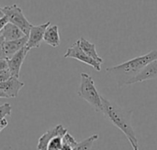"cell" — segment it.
Instances as JSON below:
<instances>
[{
  "mask_svg": "<svg viewBox=\"0 0 157 150\" xmlns=\"http://www.w3.org/2000/svg\"><path fill=\"white\" fill-rule=\"evenodd\" d=\"M156 59L157 49H155L119 65L109 67L106 69V71L114 77L119 88H122L128 85L132 78L137 76L150 62Z\"/></svg>",
  "mask_w": 157,
  "mask_h": 150,
  "instance_id": "obj_2",
  "label": "cell"
},
{
  "mask_svg": "<svg viewBox=\"0 0 157 150\" xmlns=\"http://www.w3.org/2000/svg\"><path fill=\"white\" fill-rule=\"evenodd\" d=\"M7 125H8V123H7V120H6V119H4V120L0 121V132H1L4 128H6V127L7 126Z\"/></svg>",
  "mask_w": 157,
  "mask_h": 150,
  "instance_id": "obj_23",
  "label": "cell"
},
{
  "mask_svg": "<svg viewBox=\"0 0 157 150\" xmlns=\"http://www.w3.org/2000/svg\"><path fill=\"white\" fill-rule=\"evenodd\" d=\"M4 44H5V39L3 36L0 34V59H6L4 52Z\"/></svg>",
  "mask_w": 157,
  "mask_h": 150,
  "instance_id": "obj_19",
  "label": "cell"
},
{
  "mask_svg": "<svg viewBox=\"0 0 157 150\" xmlns=\"http://www.w3.org/2000/svg\"><path fill=\"white\" fill-rule=\"evenodd\" d=\"M63 146V137H52L48 145L47 150H59Z\"/></svg>",
  "mask_w": 157,
  "mask_h": 150,
  "instance_id": "obj_16",
  "label": "cell"
},
{
  "mask_svg": "<svg viewBox=\"0 0 157 150\" xmlns=\"http://www.w3.org/2000/svg\"><path fill=\"white\" fill-rule=\"evenodd\" d=\"M43 40L46 44L53 48H56L60 45V34L57 25H50L47 27L43 36Z\"/></svg>",
  "mask_w": 157,
  "mask_h": 150,
  "instance_id": "obj_14",
  "label": "cell"
},
{
  "mask_svg": "<svg viewBox=\"0 0 157 150\" xmlns=\"http://www.w3.org/2000/svg\"><path fill=\"white\" fill-rule=\"evenodd\" d=\"M157 79V59L150 62L137 76L132 78L128 85L134 84L137 82H143L145 81H150V80H155Z\"/></svg>",
  "mask_w": 157,
  "mask_h": 150,
  "instance_id": "obj_10",
  "label": "cell"
},
{
  "mask_svg": "<svg viewBox=\"0 0 157 150\" xmlns=\"http://www.w3.org/2000/svg\"><path fill=\"white\" fill-rule=\"evenodd\" d=\"M3 16H4V13H3L2 7H0V17H3Z\"/></svg>",
  "mask_w": 157,
  "mask_h": 150,
  "instance_id": "obj_25",
  "label": "cell"
},
{
  "mask_svg": "<svg viewBox=\"0 0 157 150\" xmlns=\"http://www.w3.org/2000/svg\"><path fill=\"white\" fill-rule=\"evenodd\" d=\"M74 147L73 146H71V145H69V144H66V143H63V146H62V148H60L59 150H74Z\"/></svg>",
  "mask_w": 157,
  "mask_h": 150,
  "instance_id": "obj_22",
  "label": "cell"
},
{
  "mask_svg": "<svg viewBox=\"0 0 157 150\" xmlns=\"http://www.w3.org/2000/svg\"><path fill=\"white\" fill-rule=\"evenodd\" d=\"M11 77H12V76H11V73H10V71H8V69L0 71V82H3L7 81V80H9Z\"/></svg>",
  "mask_w": 157,
  "mask_h": 150,
  "instance_id": "obj_18",
  "label": "cell"
},
{
  "mask_svg": "<svg viewBox=\"0 0 157 150\" xmlns=\"http://www.w3.org/2000/svg\"><path fill=\"white\" fill-rule=\"evenodd\" d=\"M4 16L7 18L8 22L17 26L26 36H29L32 24L24 16L22 9L17 5H7L2 7Z\"/></svg>",
  "mask_w": 157,
  "mask_h": 150,
  "instance_id": "obj_4",
  "label": "cell"
},
{
  "mask_svg": "<svg viewBox=\"0 0 157 150\" xmlns=\"http://www.w3.org/2000/svg\"><path fill=\"white\" fill-rule=\"evenodd\" d=\"M65 59L66 58H72V59H75L78 60L81 62H84L91 67H93L97 71H101V63L96 61L95 60L91 59L90 57H88L79 47L78 41H75L71 47L68 48V49L66 50L64 56Z\"/></svg>",
  "mask_w": 157,
  "mask_h": 150,
  "instance_id": "obj_5",
  "label": "cell"
},
{
  "mask_svg": "<svg viewBox=\"0 0 157 150\" xmlns=\"http://www.w3.org/2000/svg\"><path fill=\"white\" fill-rule=\"evenodd\" d=\"M67 129L63 125H57L53 128L48 130L44 133L38 140L37 149L38 150H47V145L49 141L54 137H63L67 133Z\"/></svg>",
  "mask_w": 157,
  "mask_h": 150,
  "instance_id": "obj_8",
  "label": "cell"
},
{
  "mask_svg": "<svg viewBox=\"0 0 157 150\" xmlns=\"http://www.w3.org/2000/svg\"><path fill=\"white\" fill-rule=\"evenodd\" d=\"M23 86L24 82L16 77H11L9 80L0 82V91L3 92L7 98H16Z\"/></svg>",
  "mask_w": 157,
  "mask_h": 150,
  "instance_id": "obj_9",
  "label": "cell"
},
{
  "mask_svg": "<svg viewBox=\"0 0 157 150\" xmlns=\"http://www.w3.org/2000/svg\"><path fill=\"white\" fill-rule=\"evenodd\" d=\"M50 25H51L50 21H47L44 24H40V25H37V26L32 25L30 31H29V34L28 36L29 37L28 42L25 46V48L28 50L34 49V48H40V43L43 40L44 33Z\"/></svg>",
  "mask_w": 157,
  "mask_h": 150,
  "instance_id": "obj_6",
  "label": "cell"
},
{
  "mask_svg": "<svg viewBox=\"0 0 157 150\" xmlns=\"http://www.w3.org/2000/svg\"><path fill=\"white\" fill-rule=\"evenodd\" d=\"M8 69L7 66V59H0V71Z\"/></svg>",
  "mask_w": 157,
  "mask_h": 150,
  "instance_id": "obj_20",
  "label": "cell"
},
{
  "mask_svg": "<svg viewBox=\"0 0 157 150\" xmlns=\"http://www.w3.org/2000/svg\"><path fill=\"white\" fill-rule=\"evenodd\" d=\"M11 112H12V108L9 104L6 103L0 105V121L6 119V116H10Z\"/></svg>",
  "mask_w": 157,
  "mask_h": 150,
  "instance_id": "obj_17",
  "label": "cell"
},
{
  "mask_svg": "<svg viewBox=\"0 0 157 150\" xmlns=\"http://www.w3.org/2000/svg\"><path fill=\"white\" fill-rule=\"evenodd\" d=\"M0 98H7V96H6L3 92L0 91Z\"/></svg>",
  "mask_w": 157,
  "mask_h": 150,
  "instance_id": "obj_24",
  "label": "cell"
},
{
  "mask_svg": "<svg viewBox=\"0 0 157 150\" xmlns=\"http://www.w3.org/2000/svg\"><path fill=\"white\" fill-rule=\"evenodd\" d=\"M102 111L105 118L119 128L127 137L132 150H139V142L132 125V110L121 108L117 104L101 96Z\"/></svg>",
  "mask_w": 157,
  "mask_h": 150,
  "instance_id": "obj_1",
  "label": "cell"
},
{
  "mask_svg": "<svg viewBox=\"0 0 157 150\" xmlns=\"http://www.w3.org/2000/svg\"><path fill=\"white\" fill-rule=\"evenodd\" d=\"M0 34L3 36L5 41H11V40H16L18 38H23L24 36H26L17 26L7 22L5 27H3V29L1 30Z\"/></svg>",
  "mask_w": 157,
  "mask_h": 150,
  "instance_id": "obj_12",
  "label": "cell"
},
{
  "mask_svg": "<svg viewBox=\"0 0 157 150\" xmlns=\"http://www.w3.org/2000/svg\"><path fill=\"white\" fill-rule=\"evenodd\" d=\"M28 36H24L21 38L16 39V40H11V41H5L4 44V52L6 55V59H9L12 57L14 54H16L17 51L25 48L27 42H28Z\"/></svg>",
  "mask_w": 157,
  "mask_h": 150,
  "instance_id": "obj_11",
  "label": "cell"
},
{
  "mask_svg": "<svg viewBox=\"0 0 157 150\" xmlns=\"http://www.w3.org/2000/svg\"><path fill=\"white\" fill-rule=\"evenodd\" d=\"M98 139V135H97V134L92 135L88 138H86V139L83 140L82 142L78 143L77 146L74 148V150H91L94 143Z\"/></svg>",
  "mask_w": 157,
  "mask_h": 150,
  "instance_id": "obj_15",
  "label": "cell"
},
{
  "mask_svg": "<svg viewBox=\"0 0 157 150\" xmlns=\"http://www.w3.org/2000/svg\"><path fill=\"white\" fill-rule=\"evenodd\" d=\"M8 22V20H7V18L4 16L2 18H0V32H1V30L3 29V27H5V25Z\"/></svg>",
  "mask_w": 157,
  "mask_h": 150,
  "instance_id": "obj_21",
  "label": "cell"
},
{
  "mask_svg": "<svg viewBox=\"0 0 157 150\" xmlns=\"http://www.w3.org/2000/svg\"><path fill=\"white\" fill-rule=\"evenodd\" d=\"M81 76V82L77 91V94L86 101L95 110L96 112L102 111V102H101V95L98 92L93 78L85 72L80 74Z\"/></svg>",
  "mask_w": 157,
  "mask_h": 150,
  "instance_id": "obj_3",
  "label": "cell"
},
{
  "mask_svg": "<svg viewBox=\"0 0 157 150\" xmlns=\"http://www.w3.org/2000/svg\"><path fill=\"white\" fill-rule=\"evenodd\" d=\"M28 52H29V50L26 48H23L19 51H17L16 54H14L12 57L7 59L8 71H10L12 77H16L18 79L21 66L23 64V61H24Z\"/></svg>",
  "mask_w": 157,
  "mask_h": 150,
  "instance_id": "obj_7",
  "label": "cell"
},
{
  "mask_svg": "<svg viewBox=\"0 0 157 150\" xmlns=\"http://www.w3.org/2000/svg\"><path fill=\"white\" fill-rule=\"evenodd\" d=\"M0 18H2V17H0Z\"/></svg>",
  "mask_w": 157,
  "mask_h": 150,
  "instance_id": "obj_26",
  "label": "cell"
},
{
  "mask_svg": "<svg viewBox=\"0 0 157 150\" xmlns=\"http://www.w3.org/2000/svg\"><path fill=\"white\" fill-rule=\"evenodd\" d=\"M77 41H78V44H79V47L81 48V49L88 57H90L91 59L95 60L96 61H98L99 63L103 62V59L98 54L97 49H96V45L94 43H91L90 41H88L87 39H86L84 38H79Z\"/></svg>",
  "mask_w": 157,
  "mask_h": 150,
  "instance_id": "obj_13",
  "label": "cell"
}]
</instances>
